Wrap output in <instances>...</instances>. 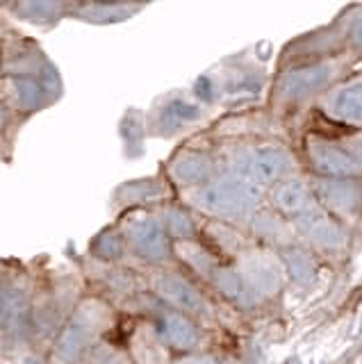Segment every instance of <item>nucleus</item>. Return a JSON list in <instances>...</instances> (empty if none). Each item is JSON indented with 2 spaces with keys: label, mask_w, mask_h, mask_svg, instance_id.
Instances as JSON below:
<instances>
[{
  "label": "nucleus",
  "mask_w": 362,
  "mask_h": 364,
  "mask_svg": "<svg viewBox=\"0 0 362 364\" xmlns=\"http://www.w3.org/2000/svg\"><path fill=\"white\" fill-rule=\"evenodd\" d=\"M328 112L335 114L339 121L362 123V80L333 91L328 96Z\"/></svg>",
  "instance_id": "nucleus-1"
},
{
  "label": "nucleus",
  "mask_w": 362,
  "mask_h": 364,
  "mask_svg": "<svg viewBox=\"0 0 362 364\" xmlns=\"http://www.w3.org/2000/svg\"><path fill=\"white\" fill-rule=\"evenodd\" d=\"M278 205L287 212L301 210L305 208V191L297 185H285L278 193Z\"/></svg>",
  "instance_id": "nucleus-4"
},
{
  "label": "nucleus",
  "mask_w": 362,
  "mask_h": 364,
  "mask_svg": "<svg viewBox=\"0 0 362 364\" xmlns=\"http://www.w3.org/2000/svg\"><path fill=\"white\" fill-rule=\"evenodd\" d=\"M331 75L326 66H312L305 68V71H297L294 75L287 77L285 82V96H301V94H310L312 89L324 85V80Z\"/></svg>",
  "instance_id": "nucleus-3"
},
{
  "label": "nucleus",
  "mask_w": 362,
  "mask_h": 364,
  "mask_svg": "<svg viewBox=\"0 0 362 364\" xmlns=\"http://www.w3.org/2000/svg\"><path fill=\"white\" fill-rule=\"evenodd\" d=\"M251 168L260 182H269L287 168V157L285 153L276 151V148H260L251 157Z\"/></svg>",
  "instance_id": "nucleus-2"
}]
</instances>
